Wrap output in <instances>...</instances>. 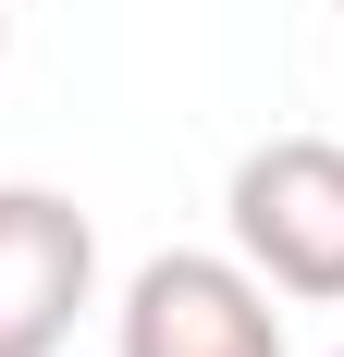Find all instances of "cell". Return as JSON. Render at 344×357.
Instances as JSON below:
<instances>
[{"label":"cell","instance_id":"cell-1","mask_svg":"<svg viewBox=\"0 0 344 357\" xmlns=\"http://www.w3.org/2000/svg\"><path fill=\"white\" fill-rule=\"evenodd\" d=\"M234 259L271 296H308V308H344V148L332 136H271L234 160Z\"/></svg>","mask_w":344,"mask_h":357},{"label":"cell","instance_id":"cell-2","mask_svg":"<svg viewBox=\"0 0 344 357\" xmlns=\"http://www.w3.org/2000/svg\"><path fill=\"white\" fill-rule=\"evenodd\" d=\"M111 357H283V308L246 259L160 247L111 308Z\"/></svg>","mask_w":344,"mask_h":357},{"label":"cell","instance_id":"cell-3","mask_svg":"<svg viewBox=\"0 0 344 357\" xmlns=\"http://www.w3.org/2000/svg\"><path fill=\"white\" fill-rule=\"evenodd\" d=\"M99 296V222L62 185H0V357H62Z\"/></svg>","mask_w":344,"mask_h":357},{"label":"cell","instance_id":"cell-4","mask_svg":"<svg viewBox=\"0 0 344 357\" xmlns=\"http://www.w3.org/2000/svg\"><path fill=\"white\" fill-rule=\"evenodd\" d=\"M0 37H13V13H0Z\"/></svg>","mask_w":344,"mask_h":357},{"label":"cell","instance_id":"cell-5","mask_svg":"<svg viewBox=\"0 0 344 357\" xmlns=\"http://www.w3.org/2000/svg\"><path fill=\"white\" fill-rule=\"evenodd\" d=\"M332 357H344V345H332Z\"/></svg>","mask_w":344,"mask_h":357}]
</instances>
